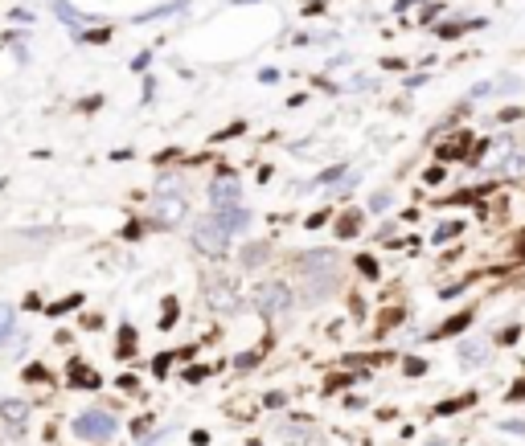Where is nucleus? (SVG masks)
<instances>
[{"mask_svg":"<svg viewBox=\"0 0 525 446\" xmlns=\"http://www.w3.org/2000/svg\"><path fill=\"white\" fill-rule=\"evenodd\" d=\"M193 246L201 250V254H210V258H222L226 254V246H230V230L214 217H201L197 225H193Z\"/></svg>","mask_w":525,"mask_h":446,"instance_id":"nucleus-1","label":"nucleus"},{"mask_svg":"<svg viewBox=\"0 0 525 446\" xmlns=\"http://www.w3.org/2000/svg\"><path fill=\"white\" fill-rule=\"evenodd\" d=\"M210 205H214V213L222 209H239L242 205V188L234 176H217L214 185H210Z\"/></svg>","mask_w":525,"mask_h":446,"instance_id":"nucleus-5","label":"nucleus"},{"mask_svg":"<svg viewBox=\"0 0 525 446\" xmlns=\"http://www.w3.org/2000/svg\"><path fill=\"white\" fill-rule=\"evenodd\" d=\"M369 209H374V213L390 209V197H386V192H382V197H374V201H369Z\"/></svg>","mask_w":525,"mask_h":446,"instance_id":"nucleus-14","label":"nucleus"},{"mask_svg":"<svg viewBox=\"0 0 525 446\" xmlns=\"http://www.w3.org/2000/svg\"><path fill=\"white\" fill-rule=\"evenodd\" d=\"M267 250H271L267 242H255V246H246V250H242V266H246V270L262 266V262H267Z\"/></svg>","mask_w":525,"mask_h":446,"instance_id":"nucleus-9","label":"nucleus"},{"mask_svg":"<svg viewBox=\"0 0 525 446\" xmlns=\"http://www.w3.org/2000/svg\"><path fill=\"white\" fill-rule=\"evenodd\" d=\"M0 418L8 426H21L25 418H29V405H25V401H0Z\"/></svg>","mask_w":525,"mask_h":446,"instance_id":"nucleus-8","label":"nucleus"},{"mask_svg":"<svg viewBox=\"0 0 525 446\" xmlns=\"http://www.w3.org/2000/svg\"><path fill=\"white\" fill-rule=\"evenodd\" d=\"M341 234H345V237H353V234H358V213L341 217Z\"/></svg>","mask_w":525,"mask_h":446,"instance_id":"nucleus-12","label":"nucleus"},{"mask_svg":"<svg viewBox=\"0 0 525 446\" xmlns=\"http://www.w3.org/2000/svg\"><path fill=\"white\" fill-rule=\"evenodd\" d=\"M291 299H296V295H291L287 282H267V287L255 291V307H259L262 315H279V311H287Z\"/></svg>","mask_w":525,"mask_h":446,"instance_id":"nucleus-4","label":"nucleus"},{"mask_svg":"<svg viewBox=\"0 0 525 446\" xmlns=\"http://www.w3.org/2000/svg\"><path fill=\"white\" fill-rule=\"evenodd\" d=\"M217 221H222L230 234H242V230L251 225V213H242V205H239V209H222V213H217Z\"/></svg>","mask_w":525,"mask_h":446,"instance_id":"nucleus-7","label":"nucleus"},{"mask_svg":"<svg viewBox=\"0 0 525 446\" xmlns=\"http://www.w3.org/2000/svg\"><path fill=\"white\" fill-rule=\"evenodd\" d=\"M484 353H488V348H484V344H464V348H460V356H464V365H480V360H484Z\"/></svg>","mask_w":525,"mask_h":446,"instance_id":"nucleus-10","label":"nucleus"},{"mask_svg":"<svg viewBox=\"0 0 525 446\" xmlns=\"http://www.w3.org/2000/svg\"><path fill=\"white\" fill-rule=\"evenodd\" d=\"M152 217L165 221V225H181V217H185V192L172 181H160V192L152 197Z\"/></svg>","mask_w":525,"mask_h":446,"instance_id":"nucleus-2","label":"nucleus"},{"mask_svg":"<svg viewBox=\"0 0 525 446\" xmlns=\"http://www.w3.org/2000/svg\"><path fill=\"white\" fill-rule=\"evenodd\" d=\"M455 234H460V221H452V225H443V230L435 234V242H443V237H455Z\"/></svg>","mask_w":525,"mask_h":446,"instance_id":"nucleus-13","label":"nucleus"},{"mask_svg":"<svg viewBox=\"0 0 525 446\" xmlns=\"http://www.w3.org/2000/svg\"><path fill=\"white\" fill-rule=\"evenodd\" d=\"M427 446H448V442H443V438H431V442Z\"/></svg>","mask_w":525,"mask_h":446,"instance_id":"nucleus-15","label":"nucleus"},{"mask_svg":"<svg viewBox=\"0 0 525 446\" xmlns=\"http://www.w3.org/2000/svg\"><path fill=\"white\" fill-rule=\"evenodd\" d=\"M115 418L107 414V409H82L78 418H74V434L78 438H87V442H107L111 434H115Z\"/></svg>","mask_w":525,"mask_h":446,"instance_id":"nucleus-3","label":"nucleus"},{"mask_svg":"<svg viewBox=\"0 0 525 446\" xmlns=\"http://www.w3.org/2000/svg\"><path fill=\"white\" fill-rule=\"evenodd\" d=\"M13 320H17V311H13L8 303H0V340H4L8 332H13Z\"/></svg>","mask_w":525,"mask_h":446,"instance_id":"nucleus-11","label":"nucleus"},{"mask_svg":"<svg viewBox=\"0 0 525 446\" xmlns=\"http://www.w3.org/2000/svg\"><path fill=\"white\" fill-rule=\"evenodd\" d=\"M210 307H214V311H222V315H230V311L239 307V295H234V287H230L226 279L210 282Z\"/></svg>","mask_w":525,"mask_h":446,"instance_id":"nucleus-6","label":"nucleus"}]
</instances>
